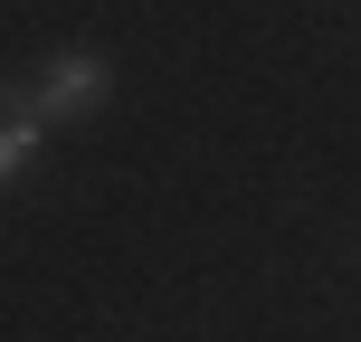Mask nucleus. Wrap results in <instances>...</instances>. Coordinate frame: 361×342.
I'll return each mask as SVG.
<instances>
[{
  "label": "nucleus",
  "mask_w": 361,
  "mask_h": 342,
  "mask_svg": "<svg viewBox=\"0 0 361 342\" xmlns=\"http://www.w3.org/2000/svg\"><path fill=\"white\" fill-rule=\"evenodd\" d=\"M105 86H114V76H105V57H95V48H57L48 76H38V114H48V124L95 114V105H105Z\"/></svg>",
  "instance_id": "1"
},
{
  "label": "nucleus",
  "mask_w": 361,
  "mask_h": 342,
  "mask_svg": "<svg viewBox=\"0 0 361 342\" xmlns=\"http://www.w3.org/2000/svg\"><path fill=\"white\" fill-rule=\"evenodd\" d=\"M38 133H48V114H38V95H29V86H0V181H10V171H29Z\"/></svg>",
  "instance_id": "2"
}]
</instances>
